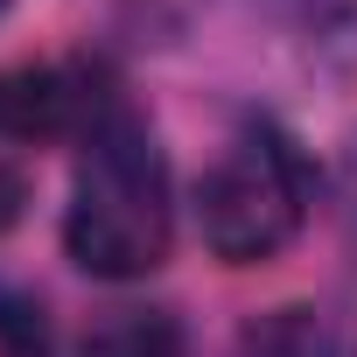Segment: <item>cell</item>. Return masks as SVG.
I'll use <instances>...</instances> for the list:
<instances>
[{"mask_svg":"<svg viewBox=\"0 0 357 357\" xmlns=\"http://www.w3.org/2000/svg\"><path fill=\"white\" fill-rule=\"evenodd\" d=\"M175 245V204H168V154L154 126L112 98L91 133L77 140L70 211H63V252L91 280H147Z\"/></svg>","mask_w":357,"mask_h":357,"instance_id":"obj_1","label":"cell"},{"mask_svg":"<svg viewBox=\"0 0 357 357\" xmlns=\"http://www.w3.org/2000/svg\"><path fill=\"white\" fill-rule=\"evenodd\" d=\"M308 218V161L273 119H238L197 183V231L225 266H266Z\"/></svg>","mask_w":357,"mask_h":357,"instance_id":"obj_2","label":"cell"},{"mask_svg":"<svg viewBox=\"0 0 357 357\" xmlns=\"http://www.w3.org/2000/svg\"><path fill=\"white\" fill-rule=\"evenodd\" d=\"M119 91L98 63H8L0 70V140H84Z\"/></svg>","mask_w":357,"mask_h":357,"instance_id":"obj_3","label":"cell"},{"mask_svg":"<svg viewBox=\"0 0 357 357\" xmlns=\"http://www.w3.org/2000/svg\"><path fill=\"white\" fill-rule=\"evenodd\" d=\"M225 357H357V336L343 315H329L315 301H287V308L252 315Z\"/></svg>","mask_w":357,"mask_h":357,"instance_id":"obj_4","label":"cell"},{"mask_svg":"<svg viewBox=\"0 0 357 357\" xmlns=\"http://www.w3.org/2000/svg\"><path fill=\"white\" fill-rule=\"evenodd\" d=\"M84 357H183V329L168 308H112L84 336Z\"/></svg>","mask_w":357,"mask_h":357,"instance_id":"obj_5","label":"cell"},{"mask_svg":"<svg viewBox=\"0 0 357 357\" xmlns=\"http://www.w3.org/2000/svg\"><path fill=\"white\" fill-rule=\"evenodd\" d=\"M0 357H50V315L8 287H0Z\"/></svg>","mask_w":357,"mask_h":357,"instance_id":"obj_6","label":"cell"},{"mask_svg":"<svg viewBox=\"0 0 357 357\" xmlns=\"http://www.w3.org/2000/svg\"><path fill=\"white\" fill-rule=\"evenodd\" d=\"M22 204H29V183H22L15 168H0V231H8V225L22 218Z\"/></svg>","mask_w":357,"mask_h":357,"instance_id":"obj_7","label":"cell"},{"mask_svg":"<svg viewBox=\"0 0 357 357\" xmlns=\"http://www.w3.org/2000/svg\"><path fill=\"white\" fill-rule=\"evenodd\" d=\"M336 197H343V225H350V238H357V140H350V154H343V183H336Z\"/></svg>","mask_w":357,"mask_h":357,"instance_id":"obj_8","label":"cell"},{"mask_svg":"<svg viewBox=\"0 0 357 357\" xmlns=\"http://www.w3.org/2000/svg\"><path fill=\"white\" fill-rule=\"evenodd\" d=\"M0 15H8V0H0Z\"/></svg>","mask_w":357,"mask_h":357,"instance_id":"obj_9","label":"cell"}]
</instances>
